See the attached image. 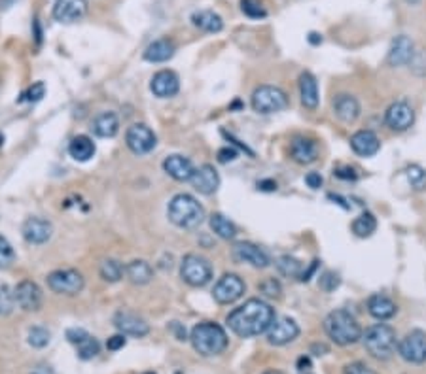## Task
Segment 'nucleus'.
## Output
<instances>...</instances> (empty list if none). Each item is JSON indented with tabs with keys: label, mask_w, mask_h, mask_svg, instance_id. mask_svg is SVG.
Returning <instances> with one entry per match:
<instances>
[{
	"label": "nucleus",
	"mask_w": 426,
	"mask_h": 374,
	"mask_svg": "<svg viewBox=\"0 0 426 374\" xmlns=\"http://www.w3.org/2000/svg\"><path fill=\"white\" fill-rule=\"evenodd\" d=\"M275 319V310L271 305L262 299H251L227 316V327L237 337L251 338L265 333Z\"/></svg>",
	"instance_id": "nucleus-1"
},
{
	"label": "nucleus",
	"mask_w": 426,
	"mask_h": 374,
	"mask_svg": "<svg viewBox=\"0 0 426 374\" xmlns=\"http://www.w3.org/2000/svg\"><path fill=\"white\" fill-rule=\"evenodd\" d=\"M192 346L197 354L203 357L220 356L227 348V335L218 324L214 321H203L192 329Z\"/></svg>",
	"instance_id": "nucleus-2"
},
{
	"label": "nucleus",
	"mask_w": 426,
	"mask_h": 374,
	"mask_svg": "<svg viewBox=\"0 0 426 374\" xmlns=\"http://www.w3.org/2000/svg\"><path fill=\"white\" fill-rule=\"evenodd\" d=\"M324 331L338 346H351L362 338V329L357 318L347 310L330 312L324 319Z\"/></svg>",
	"instance_id": "nucleus-3"
},
{
	"label": "nucleus",
	"mask_w": 426,
	"mask_h": 374,
	"mask_svg": "<svg viewBox=\"0 0 426 374\" xmlns=\"http://www.w3.org/2000/svg\"><path fill=\"white\" fill-rule=\"evenodd\" d=\"M167 216L180 229H197L205 221V210L195 197L188 193L175 195L167 206Z\"/></svg>",
	"instance_id": "nucleus-4"
},
{
	"label": "nucleus",
	"mask_w": 426,
	"mask_h": 374,
	"mask_svg": "<svg viewBox=\"0 0 426 374\" xmlns=\"http://www.w3.org/2000/svg\"><path fill=\"white\" fill-rule=\"evenodd\" d=\"M364 348L375 359L387 361L394 356L398 349V337L396 331L387 324H377L362 335Z\"/></svg>",
	"instance_id": "nucleus-5"
},
{
	"label": "nucleus",
	"mask_w": 426,
	"mask_h": 374,
	"mask_svg": "<svg viewBox=\"0 0 426 374\" xmlns=\"http://www.w3.org/2000/svg\"><path fill=\"white\" fill-rule=\"evenodd\" d=\"M180 276L192 287L207 286L213 280V265L207 257L188 254L180 263Z\"/></svg>",
	"instance_id": "nucleus-6"
},
{
	"label": "nucleus",
	"mask_w": 426,
	"mask_h": 374,
	"mask_svg": "<svg viewBox=\"0 0 426 374\" xmlns=\"http://www.w3.org/2000/svg\"><path fill=\"white\" fill-rule=\"evenodd\" d=\"M48 287L57 295H67V297H74V295L82 293L86 287L84 276L74 270V268H59L53 270L46 278Z\"/></svg>",
	"instance_id": "nucleus-7"
},
{
	"label": "nucleus",
	"mask_w": 426,
	"mask_h": 374,
	"mask_svg": "<svg viewBox=\"0 0 426 374\" xmlns=\"http://www.w3.org/2000/svg\"><path fill=\"white\" fill-rule=\"evenodd\" d=\"M251 104L258 113H275L288 106V97L275 85H262L252 93Z\"/></svg>",
	"instance_id": "nucleus-8"
},
{
	"label": "nucleus",
	"mask_w": 426,
	"mask_h": 374,
	"mask_svg": "<svg viewBox=\"0 0 426 374\" xmlns=\"http://www.w3.org/2000/svg\"><path fill=\"white\" fill-rule=\"evenodd\" d=\"M398 354L404 361L420 365L426 361V333L420 329L409 331L398 342Z\"/></svg>",
	"instance_id": "nucleus-9"
},
{
	"label": "nucleus",
	"mask_w": 426,
	"mask_h": 374,
	"mask_svg": "<svg viewBox=\"0 0 426 374\" xmlns=\"http://www.w3.org/2000/svg\"><path fill=\"white\" fill-rule=\"evenodd\" d=\"M126 142L135 155H148L156 148L157 137L148 125L135 123L127 129Z\"/></svg>",
	"instance_id": "nucleus-10"
},
{
	"label": "nucleus",
	"mask_w": 426,
	"mask_h": 374,
	"mask_svg": "<svg viewBox=\"0 0 426 374\" xmlns=\"http://www.w3.org/2000/svg\"><path fill=\"white\" fill-rule=\"evenodd\" d=\"M246 291L245 282L241 280V276L237 275H224L216 282V286L213 289V297L220 305H232L235 300H239Z\"/></svg>",
	"instance_id": "nucleus-11"
},
{
	"label": "nucleus",
	"mask_w": 426,
	"mask_h": 374,
	"mask_svg": "<svg viewBox=\"0 0 426 374\" xmlns=\"http://www.w3.org/2000/svg\"><path fill=\"white\" fill-rule=\"evenodd\" d=\"M13 303L25 312H36L42 308V289L36 282L23 280L13 287Z\"/></svg>",
	"instance_id": "nucleus-12"
},
{
	"label": "nucleus",
	"mask_w": 426,
	"mask_h": 374,
	"mask_svg": "<svg viewBox=\"0 0 426 374\" xmlns=\"http://www.w3.org/2000/svg\"><path fill=\"white\" fill-rule=\"evenodd\" d=\"M88 0H57L53 6V19L65 25L82 21L88 15Z\"/></svg>",
	"instance_id": "nucleus-13"
},
{
	"label": "nucleus",
	"mask_w": 426,
	"mask_h": 374,
	"mask_svg": "<svg viewBox=\"0 0 426 374\" xmlns=\"http://www.w3.org/2000/svg\"><path fill=\"white\" fill-rule=\"evenodd\" d=\"M232 256L237 263H246V265H252L256 268L269 267L271 263L267 251L252 242H237L233 246Z\"/></svg>",
	"instance_id": "nucleus-14"
},
{
	"label": "nucleus",
	"mask_w": 426,
	"mask_h": 374,
	"mask_svg": "<svg viewBox=\"0 0 426 374\" xmlns=\"http://www.w3.org/2000/svg\"><path fill=\"white\" fill-rule=\"evenodd\" d=\"M114 325H116V329H118L121 335H126V337L129 335V337L142 338L150 333V325L146 324L140 316L133 314V312H124V310L116 312V316H114Z\"/></svg>",
	"instance_id": "nucleus-15"
},
{
	"label": "nucleus",
	"mask_w": 426,
	"mask_h": 374,
	"mask_svg": "<svg viewBox=\"0 0 426 374\" xmlns=\"http://www.w3.org/2000/svg\"><path fill=\"white\" fill-rule=\"evenodd\" d=\"M298 335H300V325L295 324L294 319L279 318L267 329V342L273 344V346H284V344L295 340Z\"/></svg>",
	"instance_id": "nucleus-16"
},
{
	"label": "nucleus",
	"mask_w": 426,
	"mask_h": 374,
	"mask_svg": "<svg viewBox=\"0 0 426 374\" xmlns=\"http://www.w3.org/2000/svg\"><path fill=\"white\" fill-rule=\"evenodd\" d=\"M413 121H415L413 108L409 106L408 102H404V100L390 104L387 113H385V123L389 125L390 129L396 132L408 131L409 127L413 125Z\"/></svg>",
	"instance_id": "nucleus-17"
},
{
	"label": "nucleus",
	"mask_w": 426,
	"mask_h": 374,
	"mask_svg": "<svg viewBox=\"0 0 426 374\" xmlns=\"http://www.w3.org/2000/svg\"><path fill=\"white\" fill-rule=\"evenodd\" d=\"M150 89L157 99H171L180 91V78L175 70H159L152 78Z\"/></svg>",
	"instance_id": "nucleus-18"
},
{
	"label": "nucleus",
	"mask_w": 426,
	"mask_h": 374,
	"mask_svg": "<svg viewBox=\"0 0 426 374\" xmlns=\"http://www.w3.org/2000/svg\"><path fill=\"white\" fill-rule=\"evenodd\" d=\"M189 181H192L195 191H199L201 195L216 193L220 187V176L213 165H203L199 169H195L194 176H192Z\"/></svg>",
	"instance_id": "nucleus-19"
},
{
	"label": "nucleus",
	"mask_w": 426,
	"mask_h": 374,
	"mask_svg": "<svg viewBox=\"0 0 426 374\" xmlns=\"http://www.w3.org/2000/svg\"><path fill=\"white\" fill-rule=\"evenodd\" d=\"M23 238H25L29 244H46L51 238V233H53V225L48 221V219L42 218H29L23 223Z\"/></svg>",
	"instance_id": "nucleus-20"
},
{
	"label": "nucleus",
	"mask_w": 426,
	"mask_h": 374,
	"mask_svg": "<svg viewBox=\"0 0 426 374\" xmlns=\"http://www.w3.org/2000/svg\"><path fill=\"white\" fill-rule=\"evenodd\" d=\"M164 170L176 181H189L195 172L194 162L189 161L188 157L178 155V153H173L165 159Z\"/></svg>",
	"instance_id": "nucleus-21"
},
{
	"label": "nucleus",
	"mask_w": 426,
	"mask_h": 374,
	"mask_svg": "<svg viewBox=\"0 0 426 374\" xmlns=\"http://www.w3.org/2000/svg\"><path fill=\"white\" fill-rule=\"evenodd\" d=\"M290 155L300 165H311L319 157V144L305 137L294 138L290 144Z\"/></svg>",
	"instance_id": "nucleus-22"
},
{
	"label": "nucleus",
	"mask_w": 426,
	"mask_h": 374,
	"mask_svg": "<svg viewBox=\"0 0 426 374\" xmlns=\"http://www.w3.org/2000/svg\"><path fill=\"white\" fill-rule=\"evenodd\" d=\"M413 55V42H411L408 36L401 34V36H396L394 40H392L387 61H389V64H392V67H404V64H409V61H411V57Z\"/></svg>",
	"instance_id": "nucleus-23"
},
{
	"label": "nucleus",
	"mask_w": 426,
	"mask_h": 374,
	"mask_svg": "<svg viewBox=\"0 0 426 374\" xmlns=\"http://www.w3.org/2000/svg\"><path fill=\"white\" fill-rule=\"evenodd\" d=\"M351 148L357 155L371 157L381 150V142H379L375 132L358 131L351 137Z\"/></svg>",
	"instance_id": "nucleus-24"
},
{
	"label": "nucleus",
	"mask_w": 426,
	"mask_h": 374,
	"mask_svg": "<svg viewBox=\"0 0 426 374\" xmlns=\"http://www.w3.org/2000/svg\"><path fill=\"white\" fill-rule=\"evenodd\" d=\"M333 113L338 116L343 123H352L360 116V104L352 95L341 93L333 100Z\"/></svg>",
	"instance_id": "nucleus-25"
},
{
	"label": "nucleus",
	"mask_w": 426,
	"mask_h": 374,
	"mask_svg": "<svg viewBox=\"0 0 426 374\" xmlns=\"http://www.w3.org/2000/svg\"><path fill=\"white\" fill-rule=\"evenodd\" d=\"M300 97L301 104L307 110H314L319 106V83L311 72H303L300 76Z\"/></svg>",
	"instance_id": "nucleus-26"
},
{
	"label": "nucleus",
	"mask_w": 426,
	"mask_h": 374,
	"mask_svg": "<svg viewBox=\"0 0 426 374\" xmlns=\"http://www.w3.org/2000/svg\"><path fill=\"white\" fill-rule=\"evenodd\" d=\"M189 21H192V25L195 29H199L203 32H211V34H216V32L224 29V21L213 10H197V12L192 13Z\"/></svg>",
	"instance_id": "nucleus-27"
},
{
	"label": "nucleus",
	"mask_w": 426,
	"mask_h": 374,
	"mask_svg": "<svg viewBox=\"0 0 426 374\" xmlns=\"http://www.w3.org/2000/svg\"><path fill=\"white\" fill-rule=\"evenodd\" d=\"M91 131L99 138H114L119 131V118L114 112H100L91 123Z\"/></svg>",
	"instance_id": "nucleus-28"
},
{
	"label": "nucleus",
	"mask_w": 426,
	"mask_h": 374,
	"mask_svg": "<svg viewBox=\"0 0 426 374\" xmlns=\"http://www.w3.org/2000/svg\"><path fill=\"white\" fill-rule=\"evenodd\" d=\"M176 51V46L169 38H159L156 42H152L145 51V59L148 62H167L173 59Z\"/></svg>",
	"instance_id": "nucleus-29"
},
{
	"label": "nucleus",
	"mask_w": 426,
	"mask_h": 374,
	"mask_svg": "<svg viewBox=\"0 0 426 374\" xmlns=\"http://www.w3.org/2000/svg\"><path fill=\"white\" fill-rule=\"evenodd\" d=\"M95 151H97V146L86 134H78L69 144V155L78 162H88L95 155Z\"/></svg>",
	"instance_id": "nucleus-30"
},
{
	"label": "nucleus",
	"mask_w": 426,
	"mask_h": 374,
	"mask_svg": "<svg viewBox=\"0 0 426 374\" xmlns=\"http://www.w3.org/2000/svg\"><path fill=\"white\" fill-rule=\"evenodd\" d=\"M398 310V306L392 299H389L387 295H371L368 299V312L375 319H390Z\"/></svg>",
	"instance_id": "nucleus-31"
},
{
	"label": "nucleus",
	"mask_w": 426,
	"mask_h": 374,
	"mask_svg": "<svg viewBox=\"0 0 426 374\" xmlns=\"http://www.w3.org/2000/svg\"><path fill=\"white\" fill-rule=\"evenodd\" d=\"M126 276L135 286H146L154 278V268L145 259H135L126 267Z\"/></svg>",
	"instance_id": "nucleus-32"
},
{
	"label": "nucleus",
	"mask_w": 426,
	"mask_h": 374,
	"mask_svg": "<svg viewBox=\"0 0 426 374\" xmlns=\"http://www.w3.org/2000/svg\"><path fill=\"white\" fill-rule=\"evenodd\" d=\"M208 223H211V229H213L216 237L224 238V240H233L237 237V227L224 214H213Z\"/></svg>",
	"instance_id": "nucleus-33"
},
{
	"label": "nucleus",
	"mask_w": 426,
	"mask_h": 374,
	"mask_svg": "<svg viewBox=\"0 0 426 374\" xmlns=\"http://www.w3.org/2000/svg\"><path fill=\"white\" fill-rule=\"evenodd\" d=\"M124 272H126V268L124 265L118 261V259H112V257H108V259H102L99 267V275L100 278L108 284H116L124 278Z\"/></svg>",
	"instance_id": "nucleus-34"
},
{
	"label": "nucleus",
	"mask_w": 426,
	"mask_h": 374,
	"mask_svg": "<svg viewBox=\"0 0 426 374\" xmlns=\"http://www.w3.org/2000/svg\"><path fill=\"white\" fill-rule=\"evenodd\" d=\"M377 229V219L373 218V214L364 212L360 214L354 221H352V233L360 238L371 237Z\"/></svg>",
	"instance_id": "nucleus-35"
},
{
	"label": "nucleus",
	"mask_w": 426,
	"mask_h": 374,
	"mask_svg": "<svg viewBox=\"0 0 426 374\" xmlns=\"http://www.w3.org/2000/svg\"><path fill=\"white\" fill-rule=\"evenodd\" d=\"M275 265L281 275L290 276V278H301V275H303V265H301V261H298L295 257L281 256L275 261Z\"/></svg>",
	"instance_id": "nucleus-36"
},
{
	"label": "nucleus",
	"mask_w": 426,
	"mask_h": 374,
	"mask_svg": "<svg viewBox=\"0 0 426 374\" xmlns=\"http://www.w3.org/2000/svg\"><path fill=\"white\" fill-rule=\"evenodd\" d=\"M76 348H78V357H80V359H84V361H89V359H93V357L99 356L100 344H99V340H97V338L89 335V337L86 338L84 342L78 344Z\"/></svg>",
	"instance_id": "nucleus-37"
},
{
	"label": "nucleus",
	"mask_w": 426,
	"mask_h": 374,
	"mask_svg": "<svg viewBox=\"0 0 426 374\" xmlns=\"http://www.w3.org/2000/svg\"><path fill=\"white\" fill-rule=\"evenodd\" d=\"M241 10L251 19H263L267 15V10L263 8L260 0H241Z\"/></svg>",
	"instance_id": "nucleus-38"
},
{
	"label": "nucleus",
	"mask_w": 426,
	"mask_h": 374,
	"mask_svg": "<svg viewBox=\"0 0 426 374\" xmlns=\"http://www.w3.org/2000/svg\"><path fill=\"white\" fill-rule=\"evenodd\" d=\"M406 174H408V181L411 183L413 189H417V191L425 189L426 170L422 169V167H419V165H411V167H408V170H406Z\"/></svg>",
	"instance_id": "nucleus-39"
},
{
	"label": "nucleus",
	"mask_w": 426,
	"mask_h": 374,
	"mask_svg": "<svg viewBox=\"0 0 426 374\" xmlns=\"http://www.w3.org/2000/svg\"><path fill=\"white\" fill-rule=\"evenodd\" d=\"M50 331L46 327H31V331H29V344L32 348H44L50 344Z\"/></svg>",
	"instance_id": "nucleus-40"
},
{
	"label": "nucleus",
	"mask_w": 426,
	"mask_h": 374,
	"mask_svg": "<svg viewBox=\"0 0 426 374\" xmlns=\"http://www.w3.org/2000/svg\"><path fill=\"white\" fill-rule=\"evenodd\" d=\"M15 259V251H13L12 244L8 242L6 237L0 235V268H8Z\"/></svg>",
	"instance_id": "nucleus-41"
},
{
	"label": "nucleus",
	"mask_w": 426,
	"mask_h": 374,
	"mask_svg": "<svg viewBox=\"0 0 426 374\" xmlns=\"http://www.w3.org/2000/svg\"><path fill=\"white\" fill-rule=\"evenodd\" d=\"M258 289H260L265 297H269V299H279L282 293L281 284H279L275 278H267V280H263L262 284L258 286Z\"/></svg>",
	"instance_id": "nucleus-42"
},
{
	"label": "nucleus",
	"mask_w": 426,
	"mask_h": 374,
	"mask_svg": "<svg viewBox=\"0 0 426 374\" xmlns=\"http://www.w3.org/2000/svg\"><path fill=\"white\" fill-rule=\"evenodd\" d=\"M44 95H46L44 81H34L31 88L23 93V100H27V102H38V100L44 99Z\"/></svg>",
	"instance_id": "nucleus-43"
},
{
	"label": "nucleus",
	"mask_w": 426,
	"mask_h": 374,
	"mask_svg": "<svg viewBox=\"0 0 426 374\" xmlns=\"http://www.w3.org/2000/svg\"><path fill=\"white\" fill-rule=\"evenodd\" d=\"M409 69L417 76H426V50L415 51V55L409 61Z\"/></svg>",
	"instance_id": "nucleus-44"
},
{
	"label": "nucleus",
	"mask_w": 426,
	"mask_h": 374,
	"mask_svg": "<svg viewBox=\"0 0 426 374\" xmlns=\"http://www.w3.org/2000/svg\"><path fill=\"white\" fill-rule=\"evenodd\" d=\"M88 337L89 333L86 329H82V327H70V329H67V338H69V342L74 344V346L84 342Z\"/></svg>",
	"instance_id": "nucleus-45"
},
{
	"label": "nucleus",
	"mask_w": 426,
	"mask_h": 374,
	"mask_svg": "<svg viewBox=\"0 0 426 374\" xmlns=\"http://www.w3.org/2000/svg\"><path fill=\"white\" fill-rule=\"evenodd\" d=\"M343 374H377V373L371 367H368L366 363L354 361V363H349V365L343 368Z\"/></svg>",
	"instance_id": "nucleus-46"
},
{
	"label": "nucleus",
	"mask_w": 426,
	"mask_h": 374,
	"mask_svg": "<svg viewBox=\"0 0 426 374\" xmlns=\"http://www.w3.org/2000/svg\"><path fill=\"white\" fill-rule=\"evenodd\" d=\"M338 286L339 278L338 275H333V272H326V275H322V278H320V287H322L324 291H333Z\"/></svg>",
	"instance_id": "nucleus-47"
},
{
	"label": "nucleus",
	"mask_w": 426,
	"mask_h": 374,
	"mask_svg": "<svg viewBox=\"0 0 426 374\" xmlns=\"http://www.w3.org/2000/svg\"><path fill=\"white\" fill-rule=\"evenodd\" d=\"M333 174L338 176L339 180H357L358 178V172L354 169H352V167H339V169H335L333 170Z\"/></svg>",
	"instance_id": "nucleus-48"
},
{
	"label": "nucleus",
	"mask_w": 426,
	"mask_h": 374,
	"mask_svg": "<svg viewBox=\"0 0 426 374\" xmlns=\"http://www.w3.org/2000/svg\"><path fill=\"white\" fill-rule=\"evenodd\" d=\"M126 344H127L126 335H121V333H119V335H114V337L108 338L107 348L110 349V352H118V349L124 348V346H126Z\"/></svg>",
	"instance_id": "nucleus-49"
},
{
	"label": "nucleus",
	"mask_w": 426,
	"mask_h": 374,
	"mask_svg": "<svg viewBox=\"0 0 426 374\" xmlns=\"http://www.w3.org/2000/svg\"><path fill=\"white\" fill-rule=\"evenodd\" d=\"M237 159V150H233L229 146L226 148H220L218 150V161L220 162H232Z\"/></svg>",
	"instance_id": "nucleus-50"
},
{
	"label": "nucleus",
	"mask_w": 426,
	"mask_h": 374,
	"mask_svg": "<svg viewBox=\"0 0 426 374\" xmlns=\"http://www.w3.org/2000/svg\"><path fill=\"white\" fill-rule=\"evenodd\" d=\"M305 183H307L311 189H319V187L322 186V176H320L319 172H309V174L305 176Z\"/></svg>",
	"instance_id": "nucleus-51"
},
{
	"label": "nucleus",
	"mask_w": 426,
	"mask_h": 374,
	"mask_svg": "<svg viewBox=\"0 0 426 374\" xmlns=\"http://www.w3.org/2000/svg\"><path fill=\"white\" fill-rule=\"evenodd\" d=\"M171 331L175 333L176 340H188V338H186V329H184L178 321H173V324H171Z\"/></svg>",
	"instance_id": "nucleus-52"
},
{
	"label": "nucleus",
	"mask_w": 426,
	"mask_h": 374,
	"mask_svg": "<svg viewBox=\"0 0 426 374\" xmlns=\"http://www.w3.org/2000/svg\"><path fill=\"white\" fill-rule=\"evenodd\" d=\"M258 189H262V191H277V181L273 180L258 181Z\"/></svg>",
	"instance_id": "nucleus-53"
},
{
	"label": "nucleus",
	"mask_w": 426,
	"mask_h": 374,
	"mask_svg": "<svg viewBox=\"0 0 426 374\" xmlns=\"http://www.w3.org/2000/svg\"><path fill=\"white\" fill-rule=\"evenodd\" d=\"M31 374H55L53 373V368L50 365H36V367L32 368Z\"/></svg>",
	"instance_id": "nucleus-54"
},
{
	"label": "nucleus",
	"mask_w": 426,
	"mask_h": 374,
	"mask_svg": "<svg viewBox=\"0 0 426 374\" xmlns=\"http://www.w3.org/2000/svg\"><path fill=\"white\" fill-rule=\"evenodd\" d=\"M309 42H311V44H320V42H322V36H319L317 32H311V36H309Z\"/></svg>",
	"instance_id": "nucleus-55"
},
{
	"label": "nucleus",
	"mask_w": 426,
	"mask_h": 374,
	"mask_svg": "<svg viewBox=\"0 0 426 374\" xmlns=\"http://www.w3.org/2000/svg\"><path fill=\"white\" fill-rule=\"evenodd\" d=\"M313 352H319V354H317V356H322V354H320V352H324V354H326L328 348H326V346H324V344H314V346H313Z\"/></svg>",
	"instance_id": "nucleus-56"
},
{
	"label": "nucleus",
	"mask_w": 426,
	"mask_h": 374,
	"mask_svg": "<svg viewBox=\"0 0 426 374\" xmlns=\"http://www.w3.org/2000/svg\"><path fill=\"white\" fill-rule=\"evenodd\" d=\"M300 374H313L311 370H300Z\"/></svg>",
	"instance_id": "nucleus-57"
},
{
	"label": "nucleus",
	"mask_w": 426,
	"mask_h": 374,
	"mask_svg": "<svg viewBox=\"0 0 426 374\" xmlns=\"http://www.w3.org/2000/svg\"><path fill=\"white\" fill-rule=\"evenodd\" d=\"M263 374H279V373H275V370H267V373H263Z\"/></svg>",
	"instance_id": "nucleus-58"
},
{
	"label": "nucleus",
	"mask_w": 426,
	"mask_h": 374,
	"mask_svg": "<svg viewBox=\"0 0 426 374\" xmlns=\"http://www.w3.org/2000/svg\"><path fill=\"white\" fill-rule=\"evenodd\" d=\"M145 374H156V373H145Z\"/></svg>",
	"instance_id": "nucleus-59"
}]
</instances>
